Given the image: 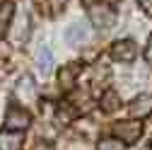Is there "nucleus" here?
Returning a JSON list of instances; mask_svg holds the SVG:
<instances>
[{
	"mask_svg": "<svg viewBox=\"0 0 152 150\" xmlns=\"http://www.w3.org/2000/svg\"><path fill=\"white\" fill-rule=\"evenodd\" d=\"M31 124V116L29 111H24L22 107H10L7 114H5V128L12 131V133H22L24 128H29Z\"/></svg>",
	"mask_w": 152,
	"mask_h": 150,
	"instance_id": "f257e3e1",
	"label": "nucleus"
},
{
	"mask_svg": "<svg viewBox=\"0 0 152 150\" xmlns=\"http://www.w3.org/2000/svg\"><path fill=\"white\" fill-rule=\"evenodd\" d=\"M89 22L99 29H111L113 22H116V12H113L109 5H92L89 7Z\"/></svg>",
	"mask_w": 152,
	"mask_h": 150,
	"instance_id": "f03ea898",
	"label": "nucleus"
},
{
	"mask_svg": "<svg viewBox=\"0 0 152 150\" xmlns=\"http://www.w3.org/2000/svg\"><path fill=\"white\" fill-rule=\"evenodd\" d=\"M113 133L121 138V143H135L142 136V124L140 121H118V124H113Z\"/></svg>",
	"mask_w": 152,
	"mask_h": 150,
	"instance_id": "7ed1b4c3",
	"label": "nucleus"
},
{
	"mask_svg": "<svg viewBox=\"0 0 152 150\" xmlns=\"http://www.w3.org/2000/svg\"><path fill=\"white\" fill-rule=\"evenodd\" d=\"M111 56H113V61L130 63V61H135V56H138V46L130 39H121V41H116L111 46Z\"/></svg>",
	"mask_w": 152,
	"mask_h": 150,
	"instance_id": "20e7f679",
	"label": "nucleus"
},
{
	"mask_svg": "<svg viewBox=\"0 0 152 150\" xmlns=\"http://www.w3.org/2000/svg\"><path fill=\"white\" fill-rule=\"evenodd\" d=\"M87 39H89V29H87V24L75 22V24H70V27L65 29V41H68L70 46H82Z\"/></svg>",
	"mask_w": 152,
	"mask_h": 150,
	"instance_id": "39448f33",
	"label": "nucleus"
},
{
	"mask_svg": "<svg viewBox=\"0 0 152 150\" xmlns=\"http://www.w3.org/2000/svg\"><path fill=\"white\" fill-rule=\"evenodd\" d=\"M15 92H17V99H22L24 104H27V102H34V99H36V85H34V78H31V75H24V78H20V82H17Z\"/></svg>",
	"mask_w": 152,
	"mask_h": 150,
	"instance_id": "423d86ee",
	"label": "nucleus"
},
{
	"mask_svg": "<svg viewBox=\"0 0 152 150\" xmlns=\"http://www.w3.org/2000/svg\"><path fill=\"white\" fill-rule=\"evenodd\" d=\"M0 150H22V133L3 131L0 133Z\"/></svg>",
	"mask_w": 152,
	"mask_h": 150,
	"instance_id": "0eeeda50",
	"label": "nucleus"
},
{
	"mask_svg": "<svg viewBox=\"0 0 152 150\" xmlns=\"http://www.w3.org/2000/svg\"><path fill=\"white\" fill-rule=\"evenodd\" d=\"M29 34V15L27 12H17V22H15V29H12V39L15 41H22L27 39Z\"/></svg>",
	"mask_w": 152,
	"mask_h": 150,
	"instance_id": "6e6552de",
	"label": "nucleus"
},
{
	"mask_svg": "<svg viewBox=\"0 0 152 150\" xmlns=\"http://www.w3.org/2000/svg\"><path fill=\"white\" fill-rule=\"evenodd\" d=\"M36 68H39L41 75H48L51 68H53V53L46 46H41L39 51H36Z\"/></svg>",
	"mask_w": 152,
	"mask_h": 150,
	"instance_id": "1a4fd4ad",
	"label": "nucleus"
},
{
	"mask_svg": "<svg viewBox=\"0 0 152 150\" xmlns=\"http://www.w3.org/2000/svg\"><path fill=\"white\" fill-rule=\"evenodd\" d=\"M150 109H152V99L150 97H138L135 102L130 104V114L133 116H145Z\"/></svg>",
	"mask_w": 152,
	"mask_h": 150,
	"instance_id": "9d476101",
	"label": "nucleus"
},
{
	"mask_svg": "<svg viewBox=\"0 0 152 150\" xmlns=\"http://www.w3.org/2000/svg\"><path fill=\"white\" fill-rule=\"evenodd\" d=\"M75 78H77V65H65L61 70V85H63V90H72Z\"/></svg>",
	"mask_w": 152,
	"mask_h": 150,
	"instance_id": "9b49d317",
	"label": "nucleus"
},
{
	"mask_svg": "<svg viewBox=\"0 0 152 150\" xmlns=\"http://www.w3.org/2000/svg\"><path fill=\"white\" fill-rule=\"evenodd\" d=\"M121 104V97H118V92H113V90H109V92H104V97H102V109L104 111H113Z\"/></svg>",
	"mask_w": 152,
	"mask_h": 150,
	"instance_id": "f8f14e48",
	"label": "nucleus"
},
{
	"mask_svg": "<svg viewBox=\"0 0 152 150\" xmlns=\"http://www.w3.org/2000/svg\"><path fill=\"white\" fill-rule=\"evenodd\" d=\"M12 15H15V7L10 3H0V34H3L5 24L12 20Z\"/></svg>",
	"mask_w": 152,
	"mask_h": 150,
	"instance_id": "ddd939ff",
	"label": "nucleus"
},
{
	"mask_svg": "<svg viewBox=\"0 0 152 150\" xmlns=\"http://www.w3.org/2000/svg\"><path fill=\"white\" fill-rule=\"evenodd\" d=\"M97 150H126V148H123V143H121V140L106 138V140H102V143L97 145Z\"/></svg>",
	"mask_w": 152,
	"mask_h": 150,
	"instance_id": "4468645a",
	"label": "nucleus"
},
{
	"mask_svg": "<svg viewBox=\"0 0 152 150\" xmlns=\"http://www.w3.org/2000/svg\"><path fill=\"white\" fill-rule=\"evenodd\" d=\"M145 61L152 65V36H150V41H147V49H145Z\"/></svg>",
	"mask_w": 152,
	"mask_h": 150,
	"instance_id": "2eb2a0df",
	"label": "nucleus"
},
{
	"mask_svg": "<svg viewBox=\"0 0 152 150\" xmlns=\"http://www.w3.org/2000/svg\"><path fill=\"white\" fill-rule=\"evenodd\" d=\"M138 3H140V7H142L147 15H152V0H138Z\"/></svg>",
	"mask_w": 152,
	"mask_h": 150,
	"instance_id": "dca6fc26",
	"label": "nucleus"
},
{
	"mask_svg": "<svg viewBox=\"0 0 152 150\" xmlns=\"http://www.w3.org/2000/svg\"><path fill=\"white\" fill-rule=\"evenodd\" d=\"M82 3H85V5H89V7H92V5H99V3H102V0H82Z\"/></svg>",
	"mask_w": 152,
	"mask_h": 150,
	"instance_id": "f3484780",
	"label": "nucleus"
},
{
	"mask_svg": "<svg viewBox=\"0 0 152 150\" xmlns=\"http://www.w3.org/2000/svg\"><path fill=\"white\" fill-rule=\"evenodd\" d=\"M46 150H48V148H46Z\"/></svg>",
	"mask_w": 152,
	"mask_h": 150,
	"instance_id": "a211bd4d",
	"label": "nucleus"
}]
</instances>
